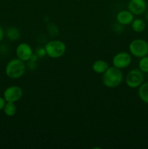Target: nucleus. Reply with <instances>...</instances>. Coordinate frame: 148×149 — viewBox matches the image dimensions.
<instances>
[{
  "instance_id": "nucleus-1",
  "label": "nucleus",
  "mask_w": 148,
  "mask_h": 149,
  "mask_svg": "<svg viewBox=\"0 0 148 149\" xmlns=\"http://www.w3.org/2000/svg\"><path fill=\"white\" fill-rule=\"evenodd\" d=\"M123 79L121 69L115 66L109 67L107 71L102 74V83L106 87L115 88L120 85Z\"/></svg>"
},
{
  "instance_id": "nucleus-2",
  "label": "nucleus",
  "mask_w": 148,
  "mask_h": 149,
  "mask_svg": "<svg viewBox=\"0 0 148 149\" xmlns=\"http://www.w3.org/2000/svg\"><path fill=\"white\" fill-rule=\"evenodd\" d=\"M26 71V65L24 61L19 58L12 59L7 63L5 67V74L9 78L17 79L25 74Z\"/></svg>"
},
{
  "instance_id": "nucleus-3",
  "label": "nucleus",
  "mask_w": 148,
  "mask_h": 149,
  "mask_svg": "<svg viewBox=\"0 0 148 149\" xmlns=\"http://www.w3.org/2000/svg\"><path fill=\"white\" fill-rule=\"evenodd\" d=\"M46 55L51 58H59L66 51V45L62 41L52 40L47 42L44 47Z\"/></svg>"
},
{
  "instance_id": "nucleus-4",
  "label": "nucleus",
  "mask_w": 148,
  "mask_h": 149,
  "mask_svg": "<svg viewBox=\"0 0 148 149\" xmlns=\"http://www.w3.org/2000/svg\"><path fill=\"white\" fill-rule=\"evenodd\" d=\"M129 49L133 56L141 58L148 55V42L142 39H133L129 44Z\"/></svg>"
},
{
  "instance_id": "nucleus-5",
  "label": "nucleus",
  "mask_w": 148,
  "mask_h": 149,
  "mask_svg": "<svg viewBox=\"0 0 148 149\" xmlns=\"http://www.w3.org/2000/svg\"><path fill=\"white\" fill-rule=\"evenodd\" d=\"M144 79V73L139 68L132 69L129 71L126 75V85L132 89L137 88L143 83Z\"/></svg>"
},
{
  "instance_id": "nucleus-6",
  "label": "nucleus",
  "mask_w": 148,
  "mask_h": 149,
  "mask_svg": "<svg viewBox=\"0 0 148 149\" xmlns=\"http://www.w3.org/2000/svg\"><path fill=\"white\" fill-rule=\"evenodd\" d=\"M23 95V92L21 87L19 86L12 85L5 89L3 93V97L6 102L15 103L22 98Z\"/></svg>"
},
{
  "instance_id": "nucleus-7",
  "label": "nucleus",
  "mask_w": 148,
  "mask_h": 149,
  "mask_svg": "<svg viewBox=\"0 0 148 149\" xmlns=\"http://www.w3.org/2000/svg\"><path fill=\"white\" fill-rule=\"evenodd\" d=\"M131 61L132 58L130 54L126 52H120L113 57V65L119 69H124L131 65Z\"/></svg>"
},
{
  "instance_id": "nucleus-8",
  "label": "nucleus",
  "mask_w": 148,
  "mask_h": 149,
  "mask_svg": "<svg viewBox=\"0 0 148 149\" xmlns=\"http://www.w3.org/2000/svg\"><path fill=\"white\" fill-rule=\"evenodd\" d=\"M15 52L17 58L24 62L30 61V58L33 54L31 47L26 42H22V43L19 44L16 47Z\"/></svg>"
},
{
  "instance_id": "nucleus-9",
  "label": "nucleus",
  "mask_w": 148,
  "mask_h": 149,
  "mask_svg": "<svg viewBox=\"0 0 148 149\" xmlns=\"http://www.w3.org/2000/svg\"><path fill=\"white\" fill-rule=\"evenodd\" d=\"M128 9L133 15H139L146 11L147 3L145 0H129Z\"/></svg>"
},
{
  "instance_id": "nucleus-10",
  "label": "nucleus",
  "mask_w": 148,
  "mask_h": 149,
  "mask_svg": "<svg viewBox=\"0 0 148 149\" xmlns=\"http://www.w3.org/2000/svg\"><path fill=\"white\" fill-rule=\"evenodd\" d=\"M133 19H134L133 14L129 10H121L116 15V20L118 24L122 26L131 24Z\"/></svg>"
},
{
  "instance_id": "nucleus-11",
  "label": "nucleus",
  "mask_w": 148,
  "mask_h": 149,
  "mask_svg": "<svg viewBox=\"0 0 148 149\" xmlns=\"http://www.w3.org/2000/svg\"><path fill=\"white\" fill-rule=\"evenodd\" d=\"M108 68V63L103 60H97L92 65V70L97 74H104Z\"/></svg>"
},
{
  "instance_id": "nucleus-12",
  "label": "nucleus",
  "mask_w": 148,
  "mask_h": 149,
  "mask_svg": "<svg viewBox=\"0 0 148 149\" xmlns=\"http://www.w3.org/2000/svg\"><path fill=\"white\" fill-rule=\"evenodd\" d=\"M138 95L143 103L148 104V82L142 83L139 86Z\"/></svg>"
},
{
  "instance_id": "nucleus-13",
  "label": "nucleus",
  "mask_w": 148,
  "mask_h": 149,
  "mask_svg": "<svg viewBox=\"0 0 148 149\" xmlns=\"http://www.w3.org/2000/svg\"><path fill=\"white\" fill-rule=\"evenodd\" d=\"M131 25L132 30L136 33H142L145 30V28H146L145 22L140 18L133 19Z\"/></svg>"
},
{
  "instance_id": "nucleus-14",
  "label": "nucleus",
  "mask_w": 148,
  "mask_h": 149,
  "mask_svg": "<svg viewBox=\"0 0 148 149\" xmlns=\"http://www.w3.org/2000/svg\"><path fill=\"white\" fill-rule=\"evenodd\" d=\"M3 111L6 116L11 117V116L15 115L16 112H17V106H16L15 103H12V102H6Z\"/></svg>"
},
{
  "instance_id": "nucleus-15",
  "label": "nucleus",
  "mask_w": 148,
  "mask_h": 149,
  "mask_svg": "<svg viewBox=\"0 0 148 149\" xmlns=\"http://www.w3.org/2000/svg\"><path fill=\"white\" fill-rule=\"evenodd\" d=\"M6 34H7V36L8 37V39L12 41L17 40V39H19V38L20 37V31H19L18 29H16L15 27L9 28L7 30Z\"/></svg>"
},
{
  "instance_id": "nucleus-16",
  "label": "nucleus",
  "mask_w": 148,
  "mask_h": 149,
  "mask_svg": "<svg viewBox=\"0 0 148 149\" xmlns=\"http://www.w3.org/2000/svg\"><path fill=\"white\" fill-rule=\"evenodd\" d=\"M139 68L143 73H148V55L140 58L139 61Z\"/></svg>"
},
{
  "instance_id": "nucleus-17",
  "label": "nucleus",
  "mask_w": 148,
  "mask_h": 149,
  "mask_svg": "<svg viewBox=\"0 0 148 149\" xmlns=\"http://www.w3.org/2000/svg\"><path fill=\"white\" fill-rule=\"evenodd\" d=\"M36 54L37 55V56L39 57V58H43L44 56H45L46 54V51H45L44 47L39 48V49H37V50H36Z\"/></svg>"
},
{
  "instance_id": "nucleus-18",
  "label": "nucleus",
  "mask_w": 148,
  "mask_h": 149,
  "mask_svg": "<svg viewBox=\"0 0 148 149\" xmlns=\"http://www.w3.org/2000/svg\"><path fill=\"white\" fill-rule=\"evenodd\" d=\"M5 103L6 100H4V97H1V96H0V111L3 110L4 106H5Z\"/></svg>"
},
{
  "instance_id": "nucleus-19",
  "label": "nucleus",
  "mask_w": 148,
  "mask_h": 149,
  "mask_svg": "<svg viewBox=\"0 0 148 149\" xmlns=\"http://www.w3.org/2000/svg\"><path fill=\"white\" fill-rule=\"evenodd\" d=\"M4 30H3L2 27L0 26V42H1V41H2L3 38H4Z\"/></svg>"
},
{
  "instance_id": "nucleus-20",
  "label": "nucleus",
  "mask_w": 148,
  "mask_h": 149,
  "mask_svg": "<svg viewBox=\"0 0 148 149\" xmlns=\"http://www.w3.org/2000/svg\"><path fill=\"white\" fill-rule=\"evenodd\" d=\"M146 19H147V22H148V12H147V15H146Z\"/></svg>"
}]
</instances>
